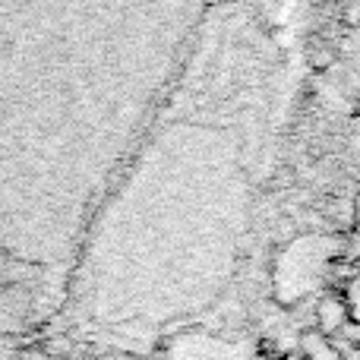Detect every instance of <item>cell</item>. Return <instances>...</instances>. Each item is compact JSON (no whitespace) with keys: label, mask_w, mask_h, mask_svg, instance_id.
<instances>
[{"label":"cell","mask_w":360,"mask_h":360,"mask_svg":"<svg viewBox=\"0 0 360 360\" xmlns=\"http://www.w3.org/2000/svg\"><path fill=\"white\" fill-rule=\"evenodd\" d=\"M300 354L304 360H342V348L319 329H310L300 335Z\"/></svg>","instance_id":"cell-5"},{"label":"cell","mask_w":360,"mask_h":360,"mask_svg":"<svg viewBox=\"0 0 360 360\" xmlns=\"http://www.w3.org/2000/svg\"><path fill=\"white\" fill-rule=\"evenodd\" d=\"M354 231L360 234V196L354 199Z\"/></svg>","instance_id":"cell-6"},{"label":"cell","mask_w":360,"mask_h":360,"mask_svg":"<svg viewBox=\"0 0 360 360\" xmlns=\"http://www.w3.org/2000/svg\"><path fill=\"white\" fill-rule=\"evenodd\" d=\"M348 323H351L348 300H345L342 294H323L316 304V329L332 338V335L348 329Z\"/></svg>","instance_id":"cell-4"},{"label":"cell","mask_w":360,"mask_h":360,"mask_svg":"<svg viewBox=\"0 0 360 360\" xmlns=\"http://www.w3.org/2000/svg\"><path fill=\"white\" fill-rule=\"evenodd\" d=\"M288 101L256 0H212L184 70L95 212L63 300L86 323L165 329L234 281Z\"/></svg>","instance_id":"cell-1"},{"label":"cell","mask_w":360,"mask_h":360,"mask_svg":"<svg viewBox=\"0 0 360 360\" xmlns=\"http://www.w3.org/2000/svg\"><path fill=\"white\" fill-rule=\"evenodd\" d=\"M335 256V240L326 234H300L288 243L275 259V300L278 304H294L300 300L332 266Z\"/></svg>","instance_id":"cell-3"},{"label":"cell","mask_w":360,"mask_h":360,"mask_svg":"<svg viewBox=\"0 0 360 360\" xmlns=\"http://www.w3.org/2000/svg\"><path fill=\"white\" fill-rule=\"evenodd\" d=\"M212 0H0V288L63 297Z\"/></svg>","instance_id":"cell-2"},{"label":"cell","mask_w":360,"mask_h":360,"mask_svg":"<svg viewBox=\"0 0 360 360\" xmlns=\"http://www.w3.org/2000/svg\"><path fill=\"white\" fill-rule=\"evenodd\" d=\"M281 360H304V354H288V357H281Z\"/></svg>","instance_id":"cell-7"}]
</instances>
